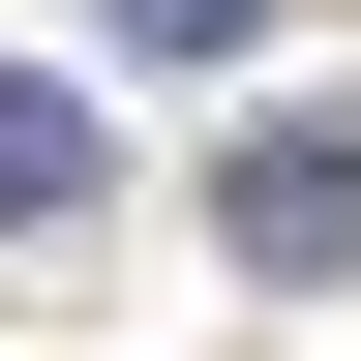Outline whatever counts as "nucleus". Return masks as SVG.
I'll return each instance as SVG.
<instances>
[{"label":"nucleus","mask_w":361,"mask_h":361,"mask_svg":"<svg viewBox=\"0 0 361 361\" xmlns=\"http://www.w3.org/2000/svg\"><path fill=\"white\" fill-rule=\"evenodd\" d=\"M211 241L241 271H361V121H241L211 151Z\"/></svg>","instance_id":"nucleus-1"},{"label":"nucleus","mask_w":361,"mask_h":361,"mask_svg":"<svg viewBox=\"0 0 361 361\" xmlns=\"http://www.w3.org/2000/svg\"><path fill=\"white\" fill-rule=\"evenodd\" d=\"M61 211H90V90H30V61H0V241H61Z\"/></svg>","instance_id":"nucleus-2"},{"label":"nucleus","mask_w":361,"mask_h":361,"mask_svg":"<svg viewBox=\"0 0 361 361\" xmlns=\"http://www.w3.org/2000/svg\"><path fill=\"white\" fill-rule=\"evenodd\" d=\"M121 61H271V0H90Z\"/></svg>","instance_id":"nucleus-3"}]
</instances>
